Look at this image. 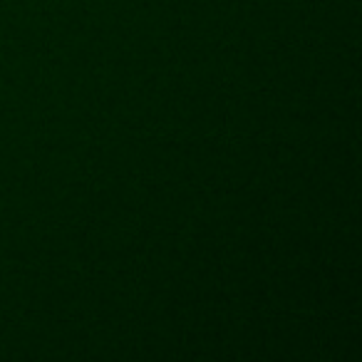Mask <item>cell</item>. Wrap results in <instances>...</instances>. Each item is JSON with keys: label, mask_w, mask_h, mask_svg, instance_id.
I'll use <instances>...</instances> for the list:
<instances>
[]
</instances>
